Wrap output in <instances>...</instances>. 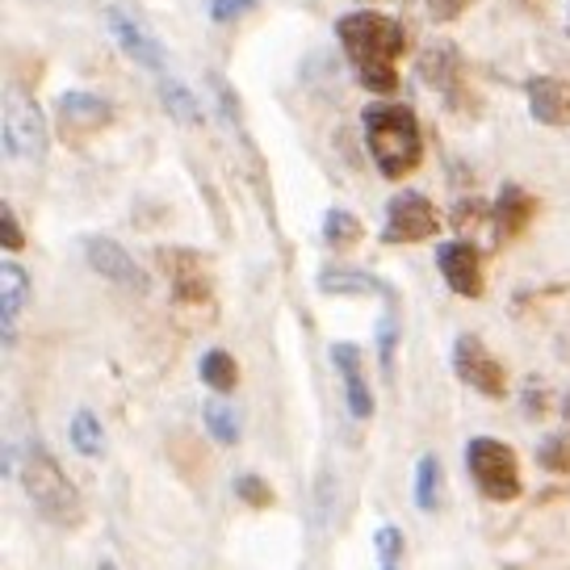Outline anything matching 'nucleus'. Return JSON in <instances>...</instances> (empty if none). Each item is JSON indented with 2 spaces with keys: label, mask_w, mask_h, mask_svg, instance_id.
Segmentation results:
<instances>
[{
  "label": "nucleus",
  "mask_w": 570,
  "mask_h": 570,
  "mask_svg": "<svg viewBox=\"0 0 570 570\" xmlns=\"http://www.w3.org/2000/svg\"><path fill=\"white\" fill-rule=\"evenodd\" d=\"M0 244H4V252L26 248V232H21V223L13 218V206H9V202H0Z\"/></svg>",
  "instance_id": "c85d7f7f"
},
{
  "label": "nucleus",
  "mask_w": 570,
  "mask_h": 570,
  "mask_svg": "<svg viewBox=\"0 0 570 570\" xmlns=\"http://www.w3.org/2000/svg\"><path fill=\"white\" fill-rule=\"evenodd\" d=\"M436 268H441V277L453 294H462V298H482L487 294V277H482V256L474 244H465V239H449L436 248Z\"/></svg>",
  "instance_id": "9b49d317"
},
{
  "label": "nucleus",
  "mask_w": 570,
  "mask_h": 570,
  "mask_svg": "<svg viewBox=\"0 0 570 570\" xmlns=\"http://www.w3.org/2000/svg\"><path fill=\"white\" fill-rule=\"evenodd\" d=\"M197 374H202V382H206L214 394H232L235 386H239V365H235V356L223 353V348H210V353L202 356Z\"/></svg>",
  "instance_id": "a211bd4d"
},
{
  "label": "nucleus",
  "mask_w": 570,
  "mask_h": 570,
  "mask_svg": "<svg viewBox=\"0 0 570 570\" xmlns=\"http://www.w3.org/2000/svg\"><path fill=\"white\" fill-rule=\"evenodd\" d=\"M428 4V18L436 21V26H449V21H458L470 9V0H424Z\"/></svg>",
  "instance_id": "7c9ffc66"
},
{
  "label": "nucleus",
  "mask_w": 570,
  "mask_h": 570,
  "mask_svg": "<svg viewBox=\"0 0 570 570\" xmlns=\"http://www.w3.org/2000/svg\"><path fill=\"white\" fill-rule=\"evenodd\" d=\"M156 265L173 285V298L180 306H206L214 298V268L210 256H202L194 248H160Z\"/></svg>",
  "instance_id": "39448f33"
},
{
  "label": "nucleus",
  "mask_w": 570,
  "mask_h": 570,
  "mask_svg": "<svg viewBox=\"0 0 570 570\" xmlns=\"http://www.w3.org/2000/svg\"><path fill=\"white\" fill-rule=\"evenodd\" d=\"M453 374L462 377L470 391L487 394V399H503L508 394V374L495 356L482 348V340L474 336H458L453 344Z\"/></svg>",
  "instance_id": "1a4fd4ad"
},
{
  "label": "nucleus",
  "mask_w": 570,
  "mask_h": 570,
  "mask_svg": "<svg viewBox=\"0 0 570 570\" xmlns=\"http://www.w3.org/2000/svg\"><path fill=\"white\" fill-rule=\"evenodd\" d=\"M4 294H0V340L4 348H13V336H18V311L26 306V294H30V282H26V268L4 261Z\"/></svg>",
  "instance_id": "f3484780"
},
{
  "label": "nucleus",
  "mask_w": 570,
  "mask_h": 570,
  "mask_svg": "<svg viewBox=\"0 0 570 570\" xmlns=\"http://www.w3.org/2000/svg\"><path fill=\"white\" fill-rule=\"evenodd\" d=\"M85 256H89L92 273H101L106 282L122 285L130 294H147V273H142L139 261H135L122 244H114L106 235H89V239H85Z\"/></svg>",
  "instance_id": "f8f14e48"
},
{
  "label": "nucleus",
  "mask_w": 570,
  "mask_h": 570,
  "mask_svg": "<svg viewBox=\"0 0 570 570\" xmlns=\"http://www.w3.org/2000/svg\"><path fill=\"white\" fill-rule=\"evenodd\" d=\"M361 4H377V0H361Z\"/></svg>",
  "instance_id": "72a5a7b5"
},
{
  "label": "nucleus",
  "mask_w": 570,
  "mask_h": 570,
  "mask_svg": "<svg viewBox=\"0 0 570 570\" xmlns=\"http://www.w3.org/2000/svg\"><path fill=\"white\" fill-rule=\"evenodd\" d=\"M524 92H529L533 122L570 126V80H562V76H533Z\"/></svg>",
  "instance_id": "ddd939ff"
},
{
  "label": "nucleus",
  "mask_w": 570,
  "mask_h": 570,
  "mask_svg": "<svg viewBox=\"0 0 570 570\" xmlns=\"http://www.w3.org/2000/svg\"><path fill=\"white\" fill-rule=\"evenodd\" d=\"M537 465L550 474H570V432H553L537 445Z\"/></svg>",
  "instance_id": "393cba45"
},
{
  "label": "nucleus",
  "mask_w": 570,
  "mask_h": 570,
  "mask_svg": "<svg viewBox=\"0 0 570 570\" xmlns=\"http://www.w3.org/2000/svg\"><path fill=\"white\" fill-rule=\"evenodd\" d=\"M320 294H332V298H382L391 294L386 282H377L374 273L365 268H323L320 273Z\"/></svg>",
  "instance_id": "dca6fc26"
},
{
  "label": "nucleus",
  "mask_w": 570,
  "mask_h": 570,
  "mask_svg": "<svg viewBox=\"0 0 570 570\" xmlns=\"http://www.w3.org/2000/svg\"><path fill=\"white\" fill-rule=\"evenodd\" d=\"M420 71H424V80L432 85V89L449 92L453 85H458V55L453 51H428L424 59H420Z\"/></svg>",
  "instance_id": "4be33fe9"
},
{
  "label": "nucleus",
  "mask_w": 570,
  "mask_h": 570,
  "mask_svg": "<svg viewBox=\"0 0 570 570\" xmlns=\"http://www.w3.org/2000/svg\"><path fill=\"white\" fill-rule=\"evenodd\" d=\"M533 214H537V197L529 194L524 185H503L495 197V206H491L495 235L499 239H517V235H524V227H529Z\"/></svg>",
  "instance_id": "2eb2a0df"
},
{
  "label": "nucleus",
  "mask_w": 570,
  "mask_h": 570,
  "mask_svg": "<svg viewBox=\"0 0 570 570\" xmlns=\"http://www.w3.org/2000/svg\"><path fill=\"white\" fill-rule=\"evenodd\" d=\"M415 508L420 512H436L441 508V458L424 453L415 465Z\"/></svg>",
  "instance_id": "412c9836"
},
{
  "label": "nucleus",
  "mask_w": 570,
  "mask_h": 570,
  "mask_svg": "<svg viewBox=\"0 0 570 570\" xmlns=\"http://www.w3.org/2000/svg\"><path fill=\"white\" fill-rule=\"evenodd\" d=\"M55 122H59V135L80 142L114 122V106H109L106 97H97V92H63L55 101Z\"/></svg>",
  "instance_id": "9d476101"
},
{
  "label": "nucleus",
  "mask_w": 570,
  "mask_h": 570,
  "mask_svg": "<svg viewBox=\"0 0 570 570\" xmlns=\"http://www.w3.org/2000/svg\"><path fill=\"white\" fill-rule=\"evenodd\" d=\"M160 97H164V106H168V114H173V118H177L180 126H197V122H202V109H197L194 92L180 89L177 80H164V85H160Z\"/></svg>",
  "instance_id": "b1692460"
},
{
  "label": "nucleus",
  "mask_w": 570,
  "mask_h": 570,
  "mask_svg": "<svg viewBox=\"0 0 570 570\" xmlns=\"http://www.w3.org/2000/svg\"><path fill=\"white\" fill-rule=\"evenodd\" d=\"M441 235V214L415 189H403L386 202V227H382V244H420V239H436Z\"/></svg>",
  "instance_id": "0eeeda50"
},
{
  "label": "nucleus",
  "mask_w": 570,
  "mask_h": 570,
  "mask_svg": "<svg viewBox=\"0 0 570 570\" xmlns=\"http://www.w3.org/2000/svg\"><path fill=\"white\" fill-rule=\"evenodd\" d=\"M4 479H13V441H4Z\"/></svg>",
  "instance_id": "2f4dec72"
},
{
  "label": "nucleus",
  "mask_w": 570,
  "mask_h": 570,
  "mask_svg": "<svg viewBox=\"0 0 570 570\" xmlns=\"http://www.w3.org/2000/svg\"><path fill=\"white\" fill-rule=\"evenodd\" d=\"M4 156L42 160L47 156V118L26 92H4Z\"/></svg>",
  "instance_id": "423d86ee"
},
{
  "label": "nucleus",
  "mask_w": 570,
  "mask_h": 570,
  "mask_svg": "<svg viewBox=\"0 0 570 570\" xmlns=\"http://www.w3.org/2000/svg\"><path fill=\"white\" fill-rule=\"evenodd\" d=\"M252 9H256V0H210V4H206V13H210V21L248 18Z\"/></svg>",
  "instance_id": "c756f323"
},
{
  "label": "nucleus",
  "mask_w": 570,
  "mask_h": 570,
  "mask_svg": "<svg viewBox=\"0 0 570 570\" xmlns=\"http://www.w3.org/2000/svg\"><path fill=\"white\" fill-rule=\"evenodd\" d=\"M21 487L30 503L38 508V517L51 520L55 529H80L85 524V503L80 491L71 487V479L63 474V465L55 462L42 445H26L21 453Z\"/></svg>",
  "instance_id": "7ed1b4c3"
},
{
  "label": "nucleus",
  "mask_w": 570,
  "mask_h": 570,
  "mask_svg": "<svg viewBox=\"0 0 570 570\" xmlns=\"http://www.w3.org/2000/svg\"><path fill=\"white\" fill-rule=\"evenodd\" d=\"M336 38L353 59L361 89L374 97H391L399 89V59L407 51L403 26L377 9H356L336 21Z\"/></svg>",
  "instance_id": "f257e3e1"
},
{
  "label": "nucleus",
  "mask_w": 570,
  "mask_h": 570,
  "mask_svg": "<svg viewBox=\"0 0 570 570\" xmlns=\"http://www.w3.org/2000/svg\"><path fill=\"white\" fill-rule=\"evenodd\" d=\"M332 365L344 377V399H348L353 420H370L374 415V391L365 386V374H361V348L356 344H336L332 348Z\"/></svg>",
  "instance_id": "4468645a"
},
{
  "label": "nucleus",
  "mask_w": 570,
  "mask_h": 570,
  "mask_svg": "<svg viewBox=\"0 0 570 570\" xmlns=\"http://www.w3.org/2000/svg\"><path fill=\"white\" fill-rule=\"evenodd\" d=\"M106 21H109V35H114V42H118V51H122L126 59H135V63L147 71H160V76L168 71V55H164V47L151 38V30H147L126 4H109Z\"/></svg>",
  "instance_id": "6e6552de"
},
{
  "label": "nucleus",
  "mask_w": 570,
  "mask_h": 570,
  "mask_svg": "<svg viewBox=\"0 0 570 570\" xmlns=\"http://www.w3.org/2000/svg\"><path fill=\"white\" fill-rule=\"evenodd\" d=\"M68 436H71V449L85 453V458H101L106 453V432H101V424H97V415L89 407H80L71 415Z\"/></svg>",
  "instance_id": "aec40b11"
},
{
  "label": "nucleus",
  "mask_w": 570,
  "mask_h": 570,
  "mask_svg": "<svg viewBox=\"0 0 570 570\" xmlns=\"http://www.w3.org/2000/svg\"><path fill=\"white\" fill-rule=\"evenodd\" d=\"M377 562L382 567H394L399 558H403V529H394V524H386V529H377Z\"/></svg>",
  "instance_id": "cd10ccee"
},
{
  "label": "nucleus",
  "mask_w": 570,
  "mask_h": 570,
  "mask_svg": "<svg viewBox=\"0 0 570 570\" xmlns=\"http://www.w3.org/2000/svg\"><path fill=\"white\" fill-rule=\"evenodd\" d=\"M567 35H570V13H567Z\"/></svg>",
  "instance_id": "f704fd0d"
},
{
  "label": "nucleus",
  "mask_w": 570,
  "mask_h": 570,
  "mask_svg": "<svg viewBox=\"0 0 570 570\" xmlns=\"http://www.w3.org/2000/svg\"><path fill=\"white\" fill-rule=\"evenodd\" d=\"M235 495L244 499L248 508H256V512H265V508L277 503V491H273L261 474H248V470H244V474H235Z\"/></svg>",
  "instance_id": "a878e982"
},
{
  "label": "nucleus",
  "mask_w": 570,
  "mask_h": 570,
  "mask_svg": "<svg viewBox=\"0 0 570 570\" xmlns=\"http://www.w3.org/2000/svg\"><path fill=\"white\" fill-rule=\"evenodd\" d=\"M394 348H399V323H394V315H386V323L377 327V361H382V374H394Z\"/></svg>",
  "instance_id": "bb28decb"
},
{
  "label": "nucleus",
  "mask_w": 570,
  "mask_h": 570,
  "mask_svg": "<svg viewBox=\"0 0 570 570\" xmlns=\"http://www.w3.org/2000/svg\"><path fill=\"white\" fill-rule=\"evenodd\" d=\"M202 420H206V432H210L214 441H223V445L239 441V411L232 403H210V407L202 411Z\"/></svg>",
  "instance_id": "5701e85b"
},
{
  "label": "nucleus",
  "mask_w": 570,
  "mask_h": 570,
  "mask_svg": "<svg viewBox=\"0 0 570 570\" xmlns=\"http://www.w3.org/2000/svg\"><path fill=\"white\" fill-rule=\"evenodd\" d=\"M562 411H567V420H570V391H567V399H562Z\"/></svg>",
  "instance_id": "473e14b6"
},
{
  "label": "nucleus",
  "mask_w": 570,
  "mask_h": 570,
  "mask_svg": "<svg viewBox=\"0 0 570 570\" xmlns=\"http://www.w3.org/2000/svg\"><path fill=\"white\" fill-rule=\"evenodd\" d=\"M361 135H365V151L374 168L386 180L411 177L420 160H424V135H420V118L407 106H365L361 114Z\"/></svg>",
  "instance_id": "f03ea898"
},
{
  "label": "nucleus",
  "mask_w": 570,
  "mask_h": 570,
  "mask_svg": "<svg viewBox=\"0 0 570 570\" xmlns=\"http://www.w3.org/2000/svg\"><path fill=\"white\" fill-rule=\"evenodd\" d=\"M465 470L491 503H512L520 495V458L512 445H503L495 436H474L465 445Z\"/></svg>",
  "instance_id": "20e7f679"
},
{
  "label": "nucleus",
  "mask_w": 570,
  "mask_h": 570,
  "mask_svg": "<svg viewBox=\"0 0 570 570\" xmlns=\"http://www.w3.org/2000/svg\"><path fill=\"white\" fill-rule=\"evenodd\" d=\"M323 239H327V248H336V252H348L356 248L361 239H365V227H361V218L348 210H327L323 214Z\"/></svg>",
  "instance_id": "6ab92c4d"
}]
</instances>
